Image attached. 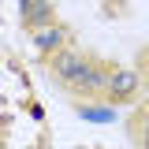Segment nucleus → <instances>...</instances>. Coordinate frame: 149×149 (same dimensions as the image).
<instances>
[{"label":"nucleus","instance_id":"nucleus-6","mask_svg":"<svg viewBox=\"0 0 149 149\" xmlns=\"http://www.w3.org/2000/svg\"><path fill=\"white\" fill-rule=\"evenodd\" d=\"M82 119H90V123H112L116 119V108H78Z\"/></svg>","mask_w":149,"mask_h":149},{"label":"nucleus","instance_id":"nucleus-4","mask_svg":"<svg viewBox=\"0 0 149 149\" xmlns=\"http://www.w3.org/2000/svg\"><path fill=\"white\" fill-rule=\"evenodd\" d=\"M108 82H112V74H104L101 71V67H86V74H82V78H78V86H74V90L78 93H108Z\"/></svg>","mask_w":149,"mask_h":149},{"label":"nucleus","instance_id":"nucleus-1","mask_svg":"<svg viewBox=\"0 0 149 149\" xmlns=\"http://www.w3.org/2000/svg\"><path fill=\"white\" fill-rule=\"evenodd\" d=\"M86 67H90V63L74 52V49H60V52L52 56V74L63 86H78V78L86 74Z\"/></svg>","mask_w":149,"mask_h":149},{"label":"nucleus","instance_id":"nucleus-8","mask_svg":"<svg viewBox=\"0 0 149 149\" xmlns=\"http://www.w3.org/2000/svg\"><path fill=\"white\" fill-rule=\"evenodd\" d=\"M142 74H146V78H149V56H146V67H142Z\"/></svg>","mask_w":149,"mask_h":149},{"label":"nucleus","instance_id":"nucleus-3","mask_svg":"<svg viewBox=\"0 0 149 149\" xmlns=\"http://www.w3.org/2000/svg\"><path fill=\"white\" fill-rule=\"evenodd\" d=\"M60 45H67V30L63 26H41V30H34V49L41 56L45 52H60Z\"/></svg>","mask_w":149,"mask_h":149},{"label":"nucleus","instance_id":"nucleus-7","mask_svg":"<svg viewBox=\"0 0 149 149\" xmlns=\"http://www.w3.org/2000/svg\"><path fill=\"white\" fill-rule=\"evenodd\" d=\"M142 146L149 149V119H146V123H142Z\"/></svg>","mask_w":149,"mask_h":149},{"label":"nucleus","instance_id":"nucleus-5","mask_svg":"<svg viewBox=\"0 0 149 149\" xmlns=\"http://www.w3.org/2000/svg\"><path fill=\"white\" fill-rule=\"evenodd\" d=\"M26 26H30V30L52 26V0H34V8L26 11Z\"/></svg>","mask_w":149,"mask_h":149},{"label":"nucleus","instance_id":"nucleus-2","mask_svg":"<svg viewBox=\"0 0 149 149\" xmlns=\"http://www.w3.org/2000/svg\"><path fill=\"white\" fill-rule=\"evenodd\" d=\"M142 71H130V67H123V71H112V82H108V97L112 101H127L130 93L138 90V78Z\"/></svg>","mask_w":149,"mask_h":149}]
</instances>
